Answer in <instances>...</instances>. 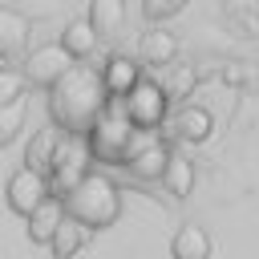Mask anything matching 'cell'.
<instances>
[{
    "mask_svg": "<svg viewBox=\"0 0 259 259\" xmlns=\"http://www.w3.org/2000/svg\"><path fill=\"white\" fill-rule=\"evenodd\" d=\"M105 85L93 65H73L53 89H49V117L65 138H85L93 121L105 109Z\"/></svg>",
    "mask_w": 259,
    "mask_h": 259,
    "instance_id": "obj_1",
    "label": "cell"
},
{
    "mask_svg": "<svg viewBox=\"0 0 259 259\" xmlns=\"http://www.w3.org/2000/svg\"><path fill=\"white\" fill-rule=\"evenodd\" d=\"M65 214L77 219L85 231H105V227H113L117 214H121V194H117V186H113L105 174L89 170V174L65 194Z\"/></svg>",
    "mask_w": 259,
    "mask_h": 259,
    "instance_id": "obj_2",
    "label": "cell"
},
{
    "mask_svg": "<svg viewBox=\"0 0 259 259\" xmlns=\"http://www.w3.org/2000/svg\"><path fill=\"white\" fill-rule=\"evenodd\" d=\"M134 125L125 117V105L121 101H105L101 117L93 121V130L85 134V150L93 162H105V166H125V150L134 142Z\"/></svg>",
    "mask_w": 259,
    "mask_h": 259,
    "instance_id": "obj_3",
    "label": "cell"
},
{
    "mask_svg": "<svg viewBox=\"0 0 259 259\" xmlns=\"http://www.w3.org/2000/svg\"><path fill=\"white\" fill-rule=\"evenodd\" d=\"M121 105H125L130 125L142 130V134H154V130L170 117V97H166V89L158 85V77H142V81L121 97Z\"/></svg>",
    "mask_w": 259,
    "mask_h": 259,
    "instance_id": "obj_4",
    "label": "cell"
},
{
    "mask_svg": "<svg viewBox=\"0 0 259 259\" xmlns=\"http://www.w3.org/2000/svg\"><path fill=\"white\" fill-rule=\"evenodd\" d=\"M89 150H85V138H65L57 142V154H53V170H49V190H57V198H65L85 174H89Z\"/></svg>",
    "mask_w": 259,
    "mask_h": 259,
    "instance_id": "obj_5",
    "label": "cell"
},
{
    "mask_svg": "<svg viewBox=\"0 0 259 259\" xmlns=\"http://www.w3.org/2000/svg\"><path fill=\"white\" fill-rule=\"evenodd\" d=\"M170 154H174V150L166 146V138L138 130L134 142H130V150H125V170H130L134 178H142V182H162Z\"/></svg>",
    "mask_w": 259,
    "mask_h": 259,
    "instance_id": "obj_6",
    "label": "cell"
},
{
    "mask_svg": "<svg viewBox=\"0 0 259 259\" xmlns=\"http://www.w3.org/2000/svg\"><path fill=\"white\" fill-rule=\"evenodd\" d=\"M77 61L61 49V45H40V49H32L28 53V61H24V85H45V89H53L69 69H73Z\"/></svg>",
    "mask_w": 259,
    "mask_h": 259,
    "instance_id": "obj_7",
    "label": "cell"
},
{
    "mask_svg": "<svg viewBox=\"0 0 259 259\" xmlns=\"http://www.w3.org/2000/svg\"><path fill=\"white\" fill-rule=\"evenodd\" d=\"M49 194H53V190H49V178L36 174V170H28V166L12 170L8 182H4V198H8V206H12L16 214H24V219H28Z\"/></svg>",
    "mask_w": 259,
    "mask_h": 259,
    "instance_id": "obj_8",
    "label": "cell"
},
{
    "mask_svg": "<svg viewBox=\"0 0 259 259\" xmlns=\"http://www.w3.org/2000/svg\"><path fill=\"white\" fill-rule=\"evenodd\" d=\"M97 73H101V85H105V97H109V101H121V97L142 81L138 57H125V53H113Z\"/></svg>",
    "mask_w": 259,
    "mask_h": 259,
    "instance_id": "obj_9",
    "label": "cell"
},
{
    "mask_svg": "<svg viewBox=\"0 0 259 259\" xmlns=\"http://www.w3.org/2000/svg\"><path fill=\"white\" fill-rule=\"evenodd\" d=\"M162 125H166V138H178V142H206L210 130H214V117H210V109H202V105H182V109H178L174 117H166Z\"/></svg>",
    "mask_w": 259,
    "mask_h": 259,
    "instance_id": "obj_10",
    "label": "cell"
},
{
    "mask_svg": "<svg viewBox=\"0 0 259 259\" xmlns=\"http://www.w3.org/2000/svg\"><path fill=\"white\" fill-rule=\"evenodd\" d=\"M85 20L93 24L97 40H101V45H109V40H117V36H121V28H125V4H121V0H89Z\"/></svg>",
    "mask_w": 259,
    "mask_h": 259,
    "instance_id": "obj_11",
    "label": "cell"
},
{
    "mask_svg": "<svg viewBox=\"0 0 259 259\" xmlns=\"http://www.w3.org/2000/svg\"><path fill=\"white\" fill-rule=\"evenodd\" d=\"M174 57H178V40H174V32H166V28H150V32H142L138 65L166 69V65H174Z\"/></svg>",
    "mask_w": 259,
    "mask_h": 259,
    "instance_id": "obj_12",
    "label": "cell"
},
{
    "mask_svg": "<svg viewBox=\"0 0 259 259\" xmlns=\"http://www.w3.org/2000/svg\"><path fill=\"white\" fill-rule=\"evenodd\" d=\"M57 142H61V130H57V125H40V130H32V142H28V150H24V166L49 178Z\"/></svg>",
    "mask_w": 259,
    "mask_h": 259,
    "instance_id": "obj_13",
    "label": "cell"
},
{
    "mask_svg": "<svg viewBox=\"0 0 259 259\" xmlns=\"http://www.w3.org/2000/svg\"><path fill=\"white\" fill-rule=\"evenodd\" d=\"M61 219H65V198H57V194H49L24 223H28V239L32 243H45L49 247V239H53V231L61 227Z\"/></svg>",
    "mask_w": 259,
    "mask_h": 259,
    "instance_id": "obj_14",
    "label": "cell"
},
{
    "mask_svg": "<svg viewBox=\"0 0 259 259\" xmlns=\"http://www.w3.org/2000/svg\"><path fill=\"white\" fill-rule=\"evenodd\" d=\"M170 259H210V235L198 223H182L170 239Z\"/></svg>",
    "mask_w": 259,
    "mask_h": 259,
    "instance_id": "obj_15",
    "label": "cell"
},
{
    "mask_svg": "<svg viewBox=\"0 0 259 259\" xmlns=\"http://www.w3.org/2000/svg\"><path fill=\"white\" fill-rule=\"evenodd\" d=\"M57 45H61L73 61H85L101 40H97V32H93V24H89L85 16H73V20L65 24V32H61V40H57Z\"/></svg>",
    "mask_w": 259,
    "mask_h": 259,
    "instance_id": "obj_16",
    "label": "cell"
},
{
    "mask_svg": "<svg viewBox=\"0 0 259 259\" xmlns=\"http://www.w3.org/2000/svg\"><path fill=\"white\" fill-rule=\"evenodd\" d=\"M162 186H166V194L186 198V194L194 190V162H190V158H182V154H170L166 174H162Z\"/></svg>",
    "mask_w": 259,
    "mask_h": 259,
    "instance_id": "obj_17",
    "label": "cell"
},
{
    "mask_svg": "<svg viewBox=\"0 0 259 259\" xmlns=\"http://www.w3.org/2000/svg\"><path fill=\"white\" fill-rule=\"evenodd\" d=\"M85 235H89V231H85L77 219H69V214H65V219H61V227L53 231L49 247H53V255H57V259H73V255L85 247Z\"/></svg>",
    "mask_w": 259,
    "mask_h": 259,
    "instance_id": "obj_18",
    "label": "cell"
},
{
    "mask_svg": "<svg viewBox=\"0 0 259 259\" xmlns=\"http://www.w3.org/2000/svg\"><path fill=\"white\" fill-rule=\"evenodd\" d=\"M20 130H24V101H16V105H0V146L16 142Z\"/></svg>",
    "mask_w": 259,
    "mask_h": 259,
    "instance_id": "obj_19",
    "label": "cell"
},
{
    "mask_svg": "<svg viewBox=\"0 0 259 259\" xmlns=\"http://www.w3.org/2000/svg\"><path fill=\"white\" fill-rule=\"evenodd\" d=\"M24 97V77L16 69H4L0 65V105H16Z\"/></svg>",
    "mask_w": 259,
    "mask_h": 259,
    "instance_id": "obj_20",
    "label": "cell"
},
{
    "mask_svg": "<svg viewBox=\"0 0 259 259\" xmlns=\"http://www.w3.org/2000/svg\"><path fill=\"white\" fill-rule=\"evenodd\" d=\"M182 8H186V0H142L146 20H170V16L182 12Z\"/></svg>",
    "mask_w": 259,
    "mask_h": 259,
    "instance_id": "obj_21",
    "label": "cell"
},
{
    "mask_svg": "<svg viewBox=\"0 0 259 259\" xmlns=\"http://www.w3.org/2000/svg\"><path fill=\"white\" fill-rule=\"evenodd\" d=\"M53 259H57V255H53Z\"/></svg>",
    "mask_w": 259,
    "mask_h": 259,
    "instance_id": "obj_22",
    "label": "cell"
}]
</instances>
